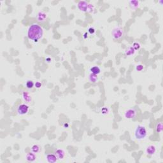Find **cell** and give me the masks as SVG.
<instances>
[{
  "label": "cell",
  "instance_id": "obj_10",
  "mask_svg": "<svg viewBox=\"0 0 163 163\" xmlns=\"http://www.w3.org/2000/svg\"><path fill=\"white\" fill-rule=\"evenodd\" d=\"M46 159L48 163H54L57 161V158L55 154H47L46 156Z\"/></svg>",
  "mask_w": 163,
  "mask_h": 163
},
{
  "label": "cell",
  "instance_id": "obj_25",
  "mask_svg": "<svg viewBox=\"0 0 163 163\" xmlns=\"http://www.w3.org/2000/svg\"><path fill=\"white\" fill-rule=\"evenodd\" d=\"M35 86L36 88L40 89L41 87L42 86V84L41 82H36L35 84Z\"/></svg>",
  "mask_w": 163,
  "mask_h": 163
},
{
  "label": "cell",
  "instance_id": "obj_12",
  "mask_svg": "<svg viewBox=\"0 0 163 163\" xmlns=\"http://www.w3.org/2000/svg\"><path fill=\"white\" fill-rule=\"evenodd\" d=\"M129 4L130 7L132 9H133V10H136V9H137L140 6V2L137 1V0L130 1L129 2Z\"/></svg>",
  "mask_w": 163,
  "mask_h": 163
},
{
  "label": "cell",
  "instance_id": "obj_2",
  "mask_svg": "<svg viewBox=\"0 0 163 163\" xmlns=\"http://www.w3.org/2000/svg\"><path fill=\"white\" fill-rule=\"evenodd\" d=\"M147 135L146 127L143 125H138L134 130V138L138 140H144Z\"/></svg>",
  "mask_w": 163,
  "mask_h": 163
},
{
  "label": "cell",
  "instance_id": "obj_8",
  "mask_svg": "<svg viewBox=\"0 0 163 163\" xmlns=\"http://www.w3.org/2000/svg\"><path fill=\"white\" fill-rule=\"evenodd\" d=\"M156 146L153 145H149L145 149V152L147 154V156H152L154 155L156 152Z\"/></svg>",
  "mask_w": 163,
  "mask_h": 163
},
{
  "label": "cell",
  "instance_id": "obj_16",
  "mask_svg": "<svg viewBox=\"0 0 163 163\" xmlns=\"http://www.w3.org/2000/svg\"><path fill=\"white\" fill-rule=\"evenodd\" d=\"M98 80V75H94V74L92 73H90V75H89V80L90 82L92 83V84H94V83L97 82Z\"/></svg>",
  "mask_w": 163,
  "mask_h": 163
},
{
  "label": "cell",
  "instance_id": "obj_24",
  "mask_svg": "<svg viewBox=\"0 0 163 163\" xmlns=\"http://www.w3.org/2000/svg\"><path fill=\"white\" fill-rule=\"evenodd\" d=\"M88 32H89V33L91 34V35H93V34L95 33V32H96L95 28H94V27H91V28H89Z\"/></svg>",
  "mask_w": 163,
  "mask_h": 163
},
{
  "label": "cell",
  "instance_id": "obj_14",
  "mask_svg": "<svg viewBox=\"0 0 163 163\" xmlns=\"http://www.w3.org/2000/svg\"><path fill=\"white\" fill-rule=\"evenodd\" d=\"M90 72H91V73L94 74V75H98L101 73V69L98 66H94L90 69Z\"/></svg>",
  "mask_w": 163,
  "mask_h": 163
},
{
  "label": "cell",
  "instance_id": "obj_22",
  "mask_svg": "<svg viewBox=\"0 0 163 163\" xmlns=\"http://www.w3.org/2000/svg\"><path fill=\"white\" fill-rule=\"evenodd\" d=\"M101 112L103 115H107L109 113V109L107 107H103V108L101 109Z\"/></svg>",
  "mask_w": 163,
  "mask_h": 163
},
{
  "label": "cell",
  "instance_id": "obj_3",
  "mask_svg": "<svg viewBox=\"0 0 163 163\" xmlns=\"http://www.w3.org/2000/svg\"><path fill=\"white\" fill-rule=\"evenodd\" d=\"M137 115V111L134 108H129L124 112V118L127 120H131L135 118Z\"/></svg>",
  "mask_w": 163,
  "mask_h": 163
},
{
  "label": "cell",
  "instance_id": "obj_15",
  "mask_svg": "<svg viewBox=\"0 0 163 163\" xmlns=\"http://www.w3.org/2000/svg\"><path fill=\"white\" fill-rule=\"evenodd\" d=\"M136 51L133 49L132 47H129L126 49V50L125 51V55L126 56H131L133 54H134Z\"/></svg>",
  "mask_w": 163,
  "mask_h": 163
},
{
  "label": "cell",
  "instance_id": "obj_13",
  "mask_svg": "<svg viewBox=\"0 0 163 163\" xmlns=\"http://www.w3.org/2000/svg\"><path fill=\"white\" fill-rule=\"evenodd\" d=\"M22 99H23L24 101L26 103H31L32 101L31 98V96L29 94V93L27 92H24L22 93Z\"/></svg>",
  "mask_w": 163,
  "mask_h": 163
},
{
  "label": "cell",
  "instance_id": "obj_1",
  "mask_svg": "<svg viewBox=\"0 0 163 163\" xmlns=\"http://www.w3.org/2000/svg\"><path fill=\"white\" fill-rule=\"evenodd\" d=\"M43 29L37 24H33L28 30V37L34 42H38L43 37Z\"/></svg>",
  "mask_w": 163,
  "mask_h": 163
},
{
  "label": "cell",
  "instance_id": "obj_20",
  "mask_svg": "<svg viewBox=\"0 0 163 163\" xmlns=\"http://www.w3.org/2000/svg\"><path fill=\"white\" fill-rule=\"evenodd\" d=\"M132 47H133L135 51H137V50H139L140 48H141V45H140V43H138V42H134V43H133Z\"/></svg>",
  "mask_w": 163,
  "mask_h": 163
},
{
  "label": "cell",
  "instance_id": "obj_5",
  "mask_svg": "<svg viewBox=\"0 0 163 163\" xmlns=\"http://www.w3.org/2000/svg\"><path fill=\"white\" fill-rule=\"evenodd\" d=\"M29 107L26 104H20L17 109V112L19 115H24L28 113L29 111Z\"/></svg>",
  "mask_w": 163,
  "mask_h": 163
},
{
  "label": "cell",
  "instance_id": "obj_19",
  "mask_svg": "<svg viewBox=\"0 0 163 163\" xmlns=\"http://www.w3.org/2000/svg\"><path fill=\"white\" fill-rule=\"evenodd\" d=\"M156 131H157V133H162V131H163V123L162 122L157 123V125H156Z\"/></svg>",
  "mask_w": 163,
  "mask_h": 163
},
{
  "label": "cell",
  "instance_id": "obj_18",
  "mask_svg": "<svg viewBox=\"0 0 163 163\" xmlns=\"http://www.w3.org/2000/svg\"><path fill=\"white\" fill-rule=\"evenodd\" d=\"M25 85H26V88L28 89H31L35 86V84H34V82L32 80H28L26 82Z\"/></svg>",
  "mask_w": 163,
  "mask_h": 163
},
{
  "label": "cell",
  "instance_id": "obj_28",
  "mask_svg": "<svg viewBox=\"0 0 163 163\" xmlns=\"http://www.w3.org/2000/svg\"><path fill=\"white\" fill-rule=\"evenodd\" d=\"M46 61H47V62H50V61H51V59H50V58H49V57H47V59H46Z\"/></svg>",
  "mask_w": 163,
  "mask_h": 163
},
{
  "label": "cell",
  "instance_id": "obj_7",
  "mask_svg": "<svg viewBox=\"0 0 163 163\" xmlns=\"http://www.w3.org/2000/svg\"><path fill=\"white\" fill-rule=\"evenodd\" d=\"M47 19V14L45 12L40 11L36 15V20L39 22H44Z\"/></svg>",
  "mask_w": 163,
  "mask_h": 163
},
{
  "label": "cell",
  "instance_id": "obj_21",
  "mask_svg": "<svg viewBox=\"0 0 163 163\" xmlns=\"http://www.w3.org/2000/svg\"><path fill=\"white\" fill-rule=\"evenodd\" d=\"M94 10V6L92 4H89L88 8H87V12L88 13H92Z\"/></svg>",
  "mask_w": 163,
  "mask_h": 163
},
{
  "label": "cell",
  "instance_id": "obj_23",
  "mask_svg": "<svg viewBox=\"0 0 163 163\" xmlns=\"http://www.w3.org/2000/svg\"><path fill=\"white\" fill-rule=\"evenodd\" d=\"M136 70L138 71H142L144 69V66L142 64H138L136 66Z\"/></svg>",
  "mask_w": 163,
  "mask_h": 163
},
{
  "label": "cell",
  "instance_id": "obj_26",
  "mask_svg": "<svg viewBox=\"0 0 163 163\" xmlns=\"http://www.w3.org/2000/svg\"><path fill=\"white\" fill-rule=\"evenodd\" d=\"M68 127H69V124H68V123H64L63 125V127L64 128H68Z\"/></svg>",
  "mask_w": 163,
  "mask_h": 163
},
{
  "label": "cell",
  "instance_id": "obj_27",
  "mask_svg": "<svg viewBox=\"0 0 163 163\" xmlns=\"http://www.w3.org/2000/svg\"><path fill=\"white\" fill-rule=\"evenodd\" d=\"M87 37H88V33H85L84 35V39H86V38H87Z\"/></svg>",
  "mask_w": 163,
  "mask_h": 163
},
{
  "label": "cell",
  "instance_id": "obj_9",
  "mask_svg": "<svg viewBox=\"0 0 163 163\" xmlns=\"http://www.w3.org/2000/svg\"><path fill=\"white\" fill-rule=\"evenodd\" d=\"M55 155L59 160H62L65 157V152L63 149H59L55 151Z\"/></svg>",
  "mask_w": 163,
  "mask_h": 163
},
{
  "label": "cell",
  "instance_id": "obj_6",
  "mask_svg": "<svg viewBox=\"0 0 163 163\" xmlns=\"http://www.w3.org/2000/svg\"><path fill=\"white\" fill-rule=\"evenodd\" d=\"M89 3L85 1H80L78 3V8L80 11L82 12H87V8H88Z\"/></svg>",
  "mask_w": 163,
  "mask_h": 163
},
{
  "label": "cell",
  "instance_id": "obj_11",
  "mask_svg": "<svg viewBox=\"0 0 163 163\" xmlns=\"http://www.w3.org/2000/svg\"><path fill=\"white\" fill-rule=\"evenodd\" d=\"M25 158H26V161H28V162H33L36 160V157L35 153L31 152H29L26 154Z\"/></svg>",
  "mask_w": 163,
  "mask_h": 163
},
{
  "label": "cell",
  "instance_id": "obj_17",
  "mask_svg": "<svg viewBox=\"0 0 163 163\" xmlns=\"http://www.w3.org/2000/svg\"><path fill=\"white\" fill-rule=\"evenodd\" d=\"M41 150V147L39 145H33L32 146L31 148V152H33L35 154H37Z\"/></svg>",
  "mask_w": 163,
  "mask_h": 163
},
{
  "label": "cell",
  "instance_id": "obj_4",
  "mask_svg": "<svg viewBox=\"0 0 163 163\" xmlns=\"http://www.w3.org/2000/svg\"><path fill=\"white\" fill-rule=\"evenodd\" d=\"M124 35V31L122 29L119 27L114 28L111 32V36L115 40H119L122 38Z\"/></svg>",
  "mask_w": 163,
  "mask_h": 163
}]
</instances>
